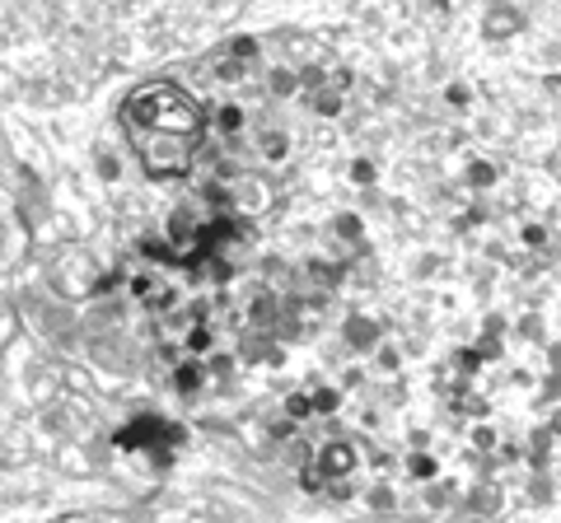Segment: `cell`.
Instances as JSON below:
<instances>
[{
  "instance_id": "1",
  "label": "cell",
  "mask_w": 561,
  "mask_h": 523,
  "mask_svg": "<svg viewBox=\"0 0 561 523\" xmlns=\"http://www.w3.org/2000/svg\"><path fill=\"white\" fill-rule=\"evenodd\" d=\"M122 131L150 178H183L206 141V117L179 84H146L122 103Z\"/></svg>"
}]
</instances>
